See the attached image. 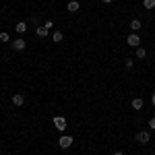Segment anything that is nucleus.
I'll return each instance as SVG.
<instances>
[{"mask_svg": "<svg viewBox=\"0 0 155 155\" xmlns=\"http://www.w3.org/2000/svg\"><path fill=\"white\" fill-rule=\"evenodd\" d=\"M126 44H128V46H132V48L137 50L139 46H141V35H139V33H130V35L126 37Z\"/></svg>", "mask_w": 155, "mask_h": 155, "instance_id": "obj_1", "label": "nucleus"}, {"mask_svg": "<svg viewBox=\"0 0 155 155\" xmlns=\"http://www.w3.org/2000/svg\"><path fill=\"white\" fill-rule=\"evenodd\" d=\"M137 141H139L141 145H147L149 141H151V132L149 130H139L137 132Z\"/></svg>", "mask_w": 155, "mask_h": 155, "instance_id": "obj_2", "label": "nucleus"}, {"mask_svg": "<svg viewBox=\"0 0 155 155\" xmlns=\"http://www.w3.org/2000/svg\"><path fill=\"white\" fill-rule=\"evenodd\" d=\"M54 126H56V130H66V118L64 116H54Z\"/></svg>", "mask_w": 155, "mask_h": 155, "instance_id": "obj_3", "label": "nucleus"}, {"mask_svg": "<svg viewBox=\"0 0 155 155\" xmlns=\"http://www.w3.org/2000/svg\"><path fill=\"white\" fill-rule=\"evenodd\" d=\"M71 145H72V137L71 134H62V137H60V141H58L60 149H68Z\"/></svg>", "mask_w": 155, "mask_h": 155, "instance_id": "obj_4", "label": "nucleus"}, {"mask_svg": "<svg viewBox=\"0 0 155 155\" xmlns=\"http://www.w3.org/2000/svg\"><path fill=\"white\" fill-rule=\"evenodd\" d=\"M12 48L17 50V52H23V50L27 48V44H25V39L19 37V39H12Z\"/></svg>", "mask_w": 155, "mask_h": 155, "instance_id": "obj_5", "label": "nucleus"}, {"mask_svg": "<svg viewBox=\"0 0 155 155\" xmlns=\"http://www.w3.org/2000/svg\"><path fill=\"white\" fill-rule=\"evenodd\" d=\"M23 104H25V95H23V93H15V95H12V106L21 107Z\"/></svg>", "mask_w": 155, "mask_h": 155, "instance_id": "obj_6", "label": "nucleus"}, {"mask_svg": "<svg viewBox=\"0 0 155 155\" xmlns=\"http://www.w3.org/2000/svg\"><path fill=\"white\" fill-rule=\"evenodd\" d=\"M66 8H68V12H79L81 11V4H79V0H71L66 4Z\"/></svg>", "mask_w": 155, "mask_h": 155, "instance_id": "obj_7", "label": "nucleus"}, {"mask_svg": "<svg viewBox=\"0 0 155 155\" xmlns=\"http://www.w3.org/2000/svg\"><path fill=\"white\" fill-rule=\"evenodd\" d=\"M15 31H17L19 35H25V33H27V23H25V21H19V23L15 25Z\"/></svg>", "mask_w": 155, "mask_h": 155, "instance_id": "obj_8", "label": "nucleus"}, {"mask_svg": "<svg viewBox=\"0 0 155 155\" xmlns=\"http://www.w3.org/2000/svg\"><path fill=\"white\" fill-rule=\"evenodd\" d=\"M48 33H50V29H46V27H39V25L35 27V35L37 37H48Z\"/></svg>", "mask_w": 155, "mask_h": 155, "instance_id": "obj_9", "label": "nucleus"}, {"mask_svg": "<svg viewBox=\"0 0 155 155\" xmlns=\"http://www.w3.org/2000/svg\"><path fill=\"white\" fill-rule=\"evenodd\" d=\"M62 39H64V33H62V31H58V29H56V31H54V33H52V41H54V44H60V41H62Z\"/></svg>", "mask_w": 155, "mask_h": 155, "instance_id": "obj_10", "label": "nucleus"}, {"mask_svg": "<svg viewBox=\"0 0 155 155\" xmlns=\"http://www.w3.org/2000/svg\"><path fill=\"white\" fill-rule=\"evenodd\" d=\"M130 29H132V33H139V29H141V21H139V19H132V21H130Z\"/></svg>", "mask_w": 155, "mask_h": 155, "instance_id": "obj_11", "label": "nucleus"}, {"mask_svg": "<svg viewBox=\"0 0 155 155\" xmlns=\"http://www.w3.org/2000/svg\"><path fill=\"white\" fill-rule=\"evenodd\" d=\"M134 56H137L139 60H143L145 56H147V50H145L143 46H139V48H137V52H134Z\"/></svg>", "mask_w": 155, "mask_h": 155, "instance_id": "obj_12", "label": "nucleus"}, {"mask_svg": "<svg viewBox=\"0 0 155 155\" xmlns=\"http://www.w3.org/2000/svg\"><path fill=\"white\" fill-rule=\"evenodd\" d=\"M143 106H145V101L141 97H134V99H132V107H134V110H141Z\"/></svg>", "mask_w": 155, "mask_h": 155, "instance_id": "obj_13", "label": "nucleus"}, {"mask_svg": "<svg viewBox=\"0 0 155 155\" xmlns=\"http://www.w3.org/2000/svg\"><path fill=\"white\" fill-rule=\"evenodd\" d=\"M143 6L147 11H151V8H155V0H143Z\"/></svg>", "mask_w": 155, "mask_h": 155, "instance_id": "obj_14", "label": "nucleus"}, {"mask_svg": "<svg viewBox=\"0 0 155 155\" xmlns=\"http://www.w3.org/2000/svg\"><path fill=\"white\" fill-rule=\"evenodd\" d=\"M0 39H2V41H6V44H8V41H11V35H8V33H6V31H2V33H0Z\"/></svg>", "mask_w": 155, "mask_h": 155, "instance_id": "obj_15", "label": "nucleus"}, {"mask_svg": "<svg viewBox=\"0 0 155 155\" xmlns=\"http://www.w3.org/2000/svg\"><path fill=\"white\" fill-rule=\"evenodd\" d=\"M124 66H126V68H132V66H134V60H132V58H126V60H124Z\"/></svg>", "mask_w": 155, "mask_h": 155, "instance_id": "obj_16", "label": "nucleus"}, {"mask_svg": "<svg viewBox=\"0 0 155 155\" xmlns=\"http://www.w3.org/2000/svg\"><path fill=\"white\" fill-rule=\"evenodd\" d=\"M44 27H46V29H52V27H54V23H52V21H46V23H44Z\"/></svg>", "mask_w": 155, "mask_h": 155, "instance_id": "obj_17", "label": "nucleus"}, {"mask_svg": "<svg viewBox=\"0 0 155 155\" xmlns=\"http://www.w3.org/2000/svg\"><path fill=\"white\" fill-rule=\"evenodd\" d=\"M149 128H155V118L149 120Z\"/></svg>", "mask_w": 155, "mask_h": 155, "instance_id": "obj_18", "label": "nucleus"}, {"mask_svg": "<svg viewBox=\"0 0 155 155\" xmlns=\"http://www.w3.org/2000/svg\"><path fill=\"white\" fill-rule=\"evenodd\" d=\"M151 104L155 106V91H153V95H151Z\"/></svg>", "mask_w": 155, "mask_h": 155, "instance_id": "obj_19", "label": "nucleus"}, {"mask_svg": "<svg viewBox=\"0 0 155 155\" xmlns=\"http://www.w3.org/2000/svg\"><path fill=\"white\" fill-rule=\"evenodd\" d=\"M101 2H106V4H110V2H114V0H101Z\"/></svg>", "mask_w": 155, "mask_h": 155, "instance_id": "obj_20", "label": "nucleus"}, {"mask_svg": "<svg viewBox=\"0 0 155 155\" xmlns=\"http://www.w3.org/2000/svg\"><path fill=\"white\" fill-rule=\"evenodd\" d=\"M114 155H124V153H122V151H116V153H114Z\"/></svg>", "mask_w": 155, "mask_h": 155, "instance_id": "obj_21", "label": "nucleus"}]
</instances>
